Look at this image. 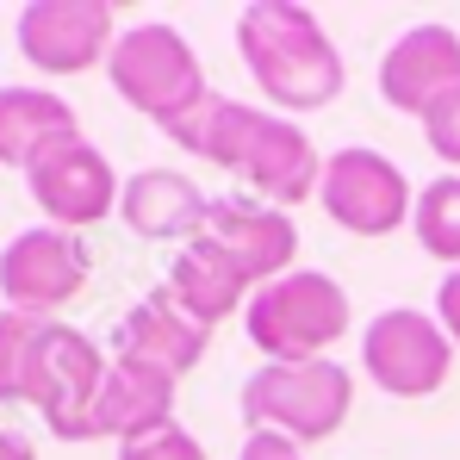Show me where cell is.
<instances>
[{"mask_svg": "<svg viewBox=\"0 0 460 460\" xmlns=\"http://www.w3.org/2000/svg\"><path fill=\"white\" fill-rule=\"evenodd\" d=\"M168 137L187 155L236 174L249 199L280 206V212L305 206L323 181V155L311 150L305 125H293L287 112H255L249 100H230V93H206Z\"/></svg>", "mask_w": 460, "mask_h": 460, "instance_id": "6da1fadb", "label": "cell"}, {"mask_svg": "<svg viewBox=\"0 0 460 460\" xmlns=\"http://www.w3.org/2000/svg\"><path fill=\"white\" fill-rule=\"evenodd\" d=\"M236 50L280 112H323L342 93V57L299 0H249L236 13Z\"/></svg>", "mask_w": 460, "mask_h": 460, "instance_id": "7a4b0ae2", "label": "cell"}, {"mask_svg": "<svg viewBox=\"0 0 460 460\" xmlns=\"http://www.w3.org/2000/svg\"><path fill=\"white\" fill-rule=\"evenodd\" d=\"M349 293L323 268H293L243 305V330L268 361H323L349 336Z\"/></svg>", "mask_w": 460, "mask_h": 460, "instance_id": "3957f363", "label": "cell"}, {"mask_svg": "<svg viewBox=\"0 0 460 460\" xmlns=\"http://www.w3.org/2000/svg\"><path fill=\"white\" fill-rule=\"evenodd\" d=\"M355 374L342 361H261L243 380V423L274 429L287 442H330L349 423Z\"/></svg>", "mask_w": 460, "mask_h": 460, "instance_id": "277c9868", "label": "cell"}, {"mask_svg": "<svg viewBox=\"0 0 460 460\" xmlns=\"http://www.w3.org/2000/svg\"><path fill=\"white\" fill-rule=\"evenodd\" d=\"M106 75L119 87V100L137 106L162 131H174V125L212 93L199 57H193V44H187V31L168 25V19H144V25L119 31V44H112V57H106Z\"/></svg>", "mask_w": 460, "mask_h": 460, "instance_id": "5b68a950", "label": "cell"}, {"mask_svg": "<svg viewBox=\"0 0 460 460\" xmlns=\"http://www.w3.org/2000/svg\"><path fill=\"white\" fill-rule=\"evenodd\" d=\"M106 367H112V361L100 355V342H93L87 330L63 323V317H44V330H38V355H31L25 404L44 417V429H50L57 442H81L87 411H93V398H100Z\"/></svg>", "mask_w": 460, "mask_h": 460, "instance_id": "8992f818", "label": "cell"}, {"mask_svg": "<svg viewBox=\"0 0 460 460\" xmlns=\"http://www.w3.org/2000/svg\"><path fill=\"white\" fill-rule=\"evenodd\" d=\"M361 374L392 398H429L455 374V342L429 311L385 305L361 330Z\"/></svg>", "mask_w": 460, "mask_h": 460, "instance_id": "52a82bcc", "label": "cell"}, {"mask_svg": "<svg viewBox=\"0 0 460 460\" xmlns=\"http://www.w3.org/2000/svg\"><path fill=\"white\" fill-rule=\"evenodd\" d=\"M317 206L330 212V225L349 230V236H392V230L417 212V193H411L404 168L385 150L342 144L336 155H323Z\"/></svg>", "mask_w": 460, "mask_h": 460, "instance_id": "ba28073f", "label": "cell"}, {"mask_svg": "<svg viewBox=\"0 0 460 460\" xmlns=\"http://www.w3.org/2000/svg\"><path fill=\"white\" fill-rule=\"evenodd\" d=\"M119 6L106 0H25L19 6V57L38 69V75H81L93 63L112 57L119 44Z\"/></svg>", "mask_w": 460, "mask_h": 460, "instance_id": "9c48e42d", "label": "cell"}, {"mask_svg": "<svg viewBox=\"0 0 460 460\" xmlns=\"http://www.w3.org/2000/svg\"><path fill=\"white\" fill-rule=\"evenodd\" d=\"M87 243L75 230L57 225H31L19 230L6 249H0V299L6 311H25V317H50L87 287Z\"/></svg>", "mask_w": 460, "mask_h": 460, "instance_id": "30bf717a", "label": "cell"}, {"mask_svg": "<svg viewBox=\"0 0 460 460\" xmlns=\"http://www.w3.org/2000/svg\"><path fill=\"white\" fill-rule=\"evenodd\" d=\"M25 187H31V206L44 212V225L75 230V236L87 225H100L106 212H119V193H125L106 150H93L87 137H69V144L44 150L25 168Z\"/></svg>", "mask_w": 460, "mask_h": 460, "instance_id": "8fae6325", "label": "cell"}, {"mask_svg": "<svg viewBox=\"0 0 460 460\" xmlns=\"http://www.w3.org/2000/svg\"><path fill=\"white\" fill-rule=\"evenodd\" d=\"M380 93L392 112H411L417 125L448 112L460 100V38L436 19L398 31L380 57Z\"/></svg>", "mask_w": 460, "mask_h": 460, "instance_id": "7c38bea8", "label": "cell"}, {"mask_svg": "<svg viewBox=\"0 0 460 460\" xmlns=\"http://www.w3.org/2000/svg\"><path fill=\"white\" fill-rule=\"evenodd\" d=\"M206 236L255 280V293H261L268 280L293 274V261H299V230H293V218H287L280 206L249 199V193H218V199L206 206Z\"/></svg>", "mask_w": 460, "mask_h": 460, "instance_id": "4fadbf2b", "label": "cell"}, {"mask_svg": "<svg viewBox=\"0 0 460 460\" xmlns=\"http://www.w3.org/2000/svg\"><path fill=\"white\" fill-rule=\"evenodd\" d=\"M206 342H212V330H206L199 317H187L168 287L144 293L137 305L119 317V330H112V355H119V361H144V367L168 374V380L193 374V367L206 361Z\"/></svg>", "mask_w": 460, "mask_h": 460, "instance_id": "5bb4252c", "label": "cell"}, {"mask_svg": "<svg viewBox=\"0 0 460 460\" xmlns=\"http://www.w3.org/2000/svg\"><path fill=\"white\" fill-rule=\"evenodd\" d=\"M174 385L168 374H155L144 361H119L112 355V367H106V380H100V398H93V411H87V429H81V442H131V436H144V429H162V423H174Z\"/></svg>", "mask_w": 460, "mask_h": 460, "instance_id": "9a60e30c", "label": "cell"}, {"mask_svg": "<svg viewBox=\"0 0 460 460\" xmlns=\"http://www.w3.org/2000/svg\"><path fill=\"white\" fill-rule=\"evenodd\" d=\"M206 193L181 168H144L119 193V218L137 230L144 243H193L206 230Z\"/></svg>", "mask_w": 460, "mask_h": 460, "instance_id": "2e32d148", "label": "cell"}, {"mask_svg": "<svg viewBox=\"0 0 460 460\" xmlns=\"http://www.w3.org/2000/svg\"><path fill=\"white\" fill-rule=\"evenodd\" d=\"M162 287L181 299L187 317H199L206 330H218L230 311H243L249 299H255V280L230 261L206 230H199L193 243H181V255H174V268H168V280H162Z\"/></svg>", "mask_w": 460, "mask_h": 460, "instance_id": "e0dca14e", "label": "cell"}, {"mask_svg": "<svg viewBox=\"0 0 460 460\" xmlns=\"http://www.w3.org/2000/svg\"><path fill=\"white\" fill-rule=\"evenodd\" d=\"M81 137L75 106L50 87H0V168H31L44 150Z\"/></svg>", "mask_w": 460, "mask_h": 460, "instance_id": "ac0fdd59", "label": "cell"}, {"mask_svg": "<svg viewBox=\"0 0 460 460\" xmlns=\"http://www.w3.org/2000/svg\"><path fill=\"white\" fill-rule=\"evenodd\" d=\"M417 243L448 261V274L460 268V174H436L429 187H417V212H411Z\"/></svg>", "mask_w": 460, "mask_h": 460, "instance_id": "d6986e66", "label": "cell"}, {"mask_svg": "<svg viewBox=\"0 0 460 460\" xmlns=\"http://www.w3.org/2000/svg\"><path fill=\"white\" fill-rule=\"evenodd\" d=\"M38 330H44V317L0 311V404H25L31 355H38Z\"/></svg>", "mask_w": 460, "mask_h": 460, "instance_id": "ffe728a7", "label": "cell"}, {"mask_svg": "<svg viewBox=\"0 0 460 460\" xmlns=\"http://www.w3.org/2000/svg\"><path fill=\"white\" fill-rule=\"evenodd\" d=\"M119 460H206V448L181 423H162V429H144V436L119 442Z\"/></svg>", "mask_w": 460, "mask_h": 460, "instance_id": "44dd1931", "label": "cell"}, {"mask_svg": "<svg viewBox=\"0 0 460 460\" xmlns=\"http://www.w3.org/2000/svg\"><path fill=\"white\" fill-rule=\"evenodd\" d=\"M423 144L436 150V162H455V174H460V100L423 125Z\"/></svg>", "mask_w": 460, "mask_h": 460, "instance_id": "7402d4cb", "label": "cell"}, {"mask_svg": "<svg viewBox=\"0 0 460 460\" xmlns=\"http://www.w3.org/2000/svg\"><path fill=\"white\" fill-rule=\"evenodd\" d=\"M236 460H305V448L287 442V436H274V429H249L243 448H236Z\"/></svg>", "mask_w": 460, "mask_h": 460, "instance_id": "603a6c76", "label": "cell"}, {"mask_svg": "<svg viewBox=\"0 0 460 460\" xmlns=\"http://www.w3.org/2000/svg\"><path fill=\"white\" fill-rule=\"evenodd\" d=\"M436 323L448 330V342L460 349V268L442 274V287H436Z\"/></svg>", "mask_w": 460, "mask_h": 460, "instance_id": "cb8c5ba5", "label": "cell"}, {"mask_svg": "<svg viewBox=\"0 0 460 460\" xmlns=\"http://www.w3.org/2000/svg\"><path fill=\"white\" fill-rule=\"evenodd\" d=\"M0 460H38V448H31L19 429H0Z\"/></svg>", "mask_w": 460, "mask_h": 460, "instance_id": "d4e9b609", "label": "cell"}]
</instances>
